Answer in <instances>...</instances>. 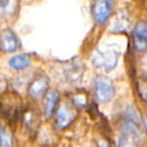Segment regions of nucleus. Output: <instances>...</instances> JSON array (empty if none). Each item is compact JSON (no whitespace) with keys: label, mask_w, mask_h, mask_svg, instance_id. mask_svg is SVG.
<instances>
[{"label":"nucleus","mask_w":147,"mask_h":147,"mask_svg":"<svg viewBox=\"0 0 147 147\" xmlns=\"http://www.w3.org/2000/svg\"><path fill=\"white\" fill-rule=\"evenodd\" d=\"M49 88V81L45 77L39 76L35 78L31 82L30 86L28 88L29 95L33 98H39L45 94V92Z\"/></svg>","instance_id":"6"},{"label":"nucleus","mask_w":147,"mask_h":147,"mask_svg":"<svg viewBox=\"0 0 147 147\" xmlns=\"http://www.w3.org/2000/svg\"><path fill=\"white\" fill-rule=\"evenodd\" d=\"M134 37L147 40V23L140 22L136 25L134 31Z\"/></svg>","instance_id":"11"},{"label":"nucleus","mask_w":147,"mask_h":147,"mask_svg":"<svg viewBox=\"0 0 147 147\" xmlns=\"http://www.w3.org/2000/svg\"><path fill=\"white\" fill-rule=\"evenodd\" d=\"M12 141H11V137L8 132L4 130V128L1 129V145L2 147H11Z\"/></svg>","instance_id":"12"},{"label":"nucleus","mask_w":147,"mask_h":147,"mask_svg":"<svg viewBox=\"0 0 147 147\" xmlns=\"http://www.w3.org/2000/svg\"><path fill=\"white\" fill-rule=\"evenodd\" d=\"M65 75H67V78L69 79V81H71V82L79 81L81 78H82L83 69L80 65H71V67L67 69Z\"/></svg>","instance_id":"10"},{"label":"nucleus","mask_w":147,"mask_h":147,"mask_svg":"<svg viewBox=\"0 0 147 147\" xmlns=\"http://www.w3.org/2000/svg\"><path fill=\"white\" fill-rule=\"evenodd\" d=\"M134 47L136 51H145L147 49V40L134 37Z\"/></svg>","instance_id":"14"},{"label":"nucleus","mask_w":147,"mask_h":147,"mask_svg":"<svg viewBox=\"0 0 147 147\" xmlns=\"http://www.w3.org/2000/svg\"><path fill=\"white\" fill-rule=\"evenodd\" d=\"M1 47L5 53H12L18 47V38L11 29H4L1 33Z\"/></svg>","instance_id":"5"},{"label":"nucleus","mask_w":147,"mask_h":147,"mask_svg":"<svg viewBox=\"0 0 147 147\" xmlns=\"http://www.w3.org/2000/svg\"><path fill=\"white\" fill-rule=\"evenodd\" d=\"M8 63L14 69H24L30 65V59L26 55H18L11 57Z\"/></svg>","instance_id":"8"},{"label":"nucleus","mask_w":147,"mask_h":147,"mask_svg":"<svg viewBox=\"0 0 147 147\" xmlns=\"http://www.w3.org/2000/svg\"><path fill=\"white\" fill-rule=\"evenodd\" d=\"M74 101H75V103H76L78 106H85L86 105V97L85 96H76L75 98H74Z\"/></svg>","instance_id":"15"},{"label":"nucleus","mask_w":147,"mask_h":147,"mask_svg":"<svg viewBox=\"0 0 147 147\" xmlns=\"http://www.w3.org/2000/svg\"><path fill=\"white\" fill-rule=\"evenodd\" d=\"M77 115L78 113L76 109L73 107V105L67 102H63L57 108V116H55V122L57 127L61 129L67 128L76 119Z\"/></svg>","instance_id":"3"},{"label":"nucleus","mask_w":147,"mask_h":147,"mask_svg":"<svg viewBox=\"0 0 147 147\" xmlns=\"http://www.w3.org/2000/svg\"><path fill=\"white\" fill-rule=\"evenodd\" d=\"M57 99H59V94L55 91H49L45 96L43 108H45V115L47 118H49L53 115Z\"/></svg>","instance_id":"7"},{"label":"nucleus","mask_w":147,"mask_h":147,"mask_svg":"<svg viewBox=\"0 0 147 147\" xmlns=\"http://www.w3.org/2000/svg\"><path fill=\"white\" fill-rule=\"evenodd\" d=\"M9 0H0V4H1V7L2 9H4L6 7V5H8Z\"/></svg>","instance_id":"16"},{"label":"nucleus","mask_w":147,"mask_h":147,"mask_svg":"<svg viewBox=\"0 0 147 147\" xmlns=\"http://www.w3.org/2000/svg\"><path fill=\"white\" fill-rule=\"evenodd\" d=\"M96 99L99 103H107L113 98L115 93L112 81L105 76H98L95 80Z\"/></svg>","instance_id":"2"},{"label":"nucleus","mask_w":147,"mask_h":147,"mask_svg":"<svg viewBox=\"0 0 147 147\" xmlns=\"http://www.w3.org/2000/svg\"><path fill=\"white\" fill-rule=\"evenodd\" d=\"M120 53L113 47H98L92 57V63L95 67L103 69L107 71L115 69L119 61Z\"/></svg>","instance_id":"1"},{"label":"nucleus","mask_w":147,"mask_h":147,"mask_svg":"<svg viewBox=\"0 0 147 147\" xmlns=\"http://www.w3.org/2000/svg\"><path fill=\"white\" fill-rule=\"evenodd\" d=\"M130 25L128 20L127 14L124 12H121V14H118L117 18L115 19V21L113 22L112 26H111V32H119V31H124L128 28V26Z\"/></svg>","instance_id":"9"},{"label":"nucleus","mask_w":147,"mask_h":147,"mask_svg":"<svg viewBox=\"0 0 147 147\" xmlns=\"http://www.w3.org/2000/svg\"><path fill=\"white\" fill-rule=\"evenodd\" d=\"M112 10V0H94V13L95 19L98 24H104L110 16Z\"/></svg>","instance_id":"4"},{"label":"nucleus","mask_w":147,"mask_h":147,"mask_svg":"<svg viewBox=\"0 0 147 147\" xmlns=\"http://www.w3.org/2000/svg\"><path fill=\"white\" fill-rule=\"evenodd\" d=\"M138 90L140 96L147 102V79L140 80L138 83Z\"/></svg>","instance_id":"13"},{"label":"nucleus","mask_w":147,"mask_h":147,"mask_svg":"<svg viewBox=\"0 0 147 147\" xmlns=\"http://www.w3.org/2000/svg\"><path fill=\"white\" fill-rule=\"evenodd\" d=\"M143 120H144L145 128H146V130H147V115H146V116H144V119H143Z\"/></svg>","instance_id":"17"}]
</instances>
